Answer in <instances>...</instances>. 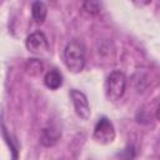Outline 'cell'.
<instances>
[{"mask_svg":"<svg viewBox=\"0 0 160 160\" xmlns=\"http://www.w3.org/2000/svg\"><path fill=\"white\" fill-rule=\"evenodd\" d=\"M64 61L71 72L82 71L85 66V46L80 40L75 39L68 42L64 50Z\"/></svg>","mask_w":160,"mask_h":160,"instance_id":"obj_1","label":"cell"},{"mask_svg":"<svg viewBox=\"0 0 160 160\" xmlns=\"http://www.w3.org/2000/svg\"><path fill=\"white\" fill-rule=\"evenodd\" d=\"M126 88V76L122 71H112L105 82V94L110 101L119 100Z\"/></svg>","mask_w":160,"mask_h":160,"instance_id":"obj_2","label":"cell"},{"mask_svg":"<svg viewBox=\"0 0 160 160\" xmlns=\"http://www.w3.org/2000/svg\"><path fill=\"white\" fill-rule=\"evenodd\" d=\"M92 138L96 142L102 144V145L112 142L115 139V129H114L112 122L105 116L100 118L98 122L95 124Z\"/></svg>","mask_w":160,"mask_h":160,"instance_id":"obj_3","label":"cell"},{"mask_svg":"<svg viewBox=\"0 0 160 160\" xmlns=\"http://www.w3.org/2000/svg\"><path fill=\"white\" fill-rule=\"evenodd\" d=\"M70 98H71L76 115L79 118H81L82 120H88L90 118L91 111H90V105H89L86 95L84 92H81L80 90L72 89L70 91Z\"/></svg>","mask_w":160,"mask_h":160,"instance_id":"obj_4","label":"cell"},{"mask_svg":"<svg viewBox=\"0 0 160 160\" xmlns=\"http://www.w3.org/2000/svg\"><path fill=\"white\" fill-rule=\"evenodd\" d=\"M25 45H26L29 51H31L32 54H36V55L46 54L49 50L48 39L41 31H35V32L30 34L26 38Z\"/></svg>","mask_w":160,"mask_h":160,"instance_id":"obj_5","label":"cell"},{"mask_svg":"<svg viewBox=\"0 0 160 160\" xmlns=\"http://www.w3.org/2000/svg\"><path fill=\"white\" fill-rule=\"evenodd\" d=\"M61 136V132L60 130H58L54 126H48V128H44L42 131H41V136H40V142L44 145V146H54L59 139Z\"/></svg>","mask_w":160,"mask_h":160,"instance_id":"obj_6","label":"cell"},{"mask_svg":"<svg viewBox=\"0 0 160 160\" xmlns=\"http://www.w3.org/2000/svg\"><path fill=\"white\" fill-rule=\"evenodd\" d=\"M44 82H45L46 88H49L51 90H56L62 84V76L58 70L52 69V70L46 72V75L44 78Z\"/></svg>","mask_w":160,"mask_h":160,"instance_id":"obj_7","label":"cell"},{"mask_svg":"<svg viewBox=\"0 0 160 160\" xmlns=\"http://www.w3.org/2000/svg\"><path fill=\"white\" fill-rule=\"evenodd\" d=\"M46 12H48L46 5L42 1H34L32 2V5H31V14H32V18L35 19V21L42 22L45 20V18H46Z\"/></svg>","mask_w":160,"mask_h":160,"instance_id":"obj_8","label":"cell"},{"mask_svg":"<svg viewBox=\"0 0 160 160\" xmlns=\"http://www.w3.org/2000/svg\"><path fill=\"white\" fill-rule=\"evenodd\" d=\"M100 8H101V4L98 2V1H85V2L82 4V9H84L86 12L91 14V15L98 14V12L100 11Z\"/></svg>","mask_w":160,"mask_h":160,"instance_id":"obj_9","label":"cell"}]
</instances>
